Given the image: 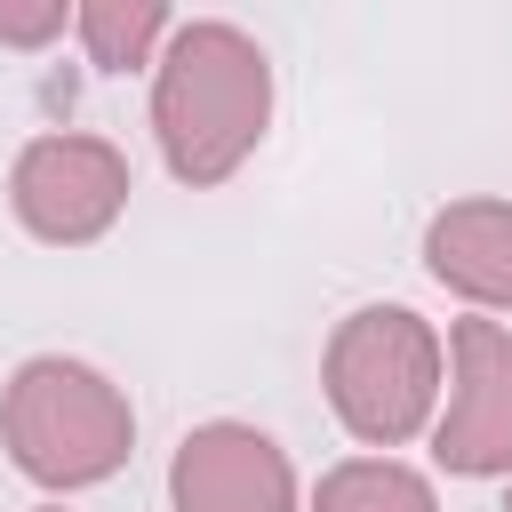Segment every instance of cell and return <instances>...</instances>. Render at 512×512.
I'll use <instances>...</instances> for the list:
<instances>
[{
	"instance_id": "obj_11",
	"label": "cell",
	"mask_w": 512,
	"mask_h": 512,
	"mask_svg": "<svg viewBox=\"0 0 512 512\" xmlns=\"http://www.w3.org/2000/svg\"><path fill=\"white\" fill-rule=\"evenodd\" d=\"M32 512H64V504H32Z\"/></svg>"
},
{
	"instance_id": "obj_10",
	"label": "cell",
	"mask_w": 512,
	"mask_h": 512,
	"mask_svg": "<svg viewBox=\"0 0 512 512\" xmlns=\"http://www.w3.org/2000/svg\"><path fill=\"white\" fill-rule=\"evenodd\" d=\"M72 32V0H0V48H48Z\"/></svg>"
},
{
	"instance_id": "obj_12",
	"label": "cell",
	"mask_w": 512,
	"mask_h": 512,
	"mask_svg": "<svg viewBox=\"0 0 512 512\" xmlns=\"http://www.w3.org/2000/svg\"><path fill=\"white\" fill-rule=\"evenodd\" d=\"M504 512H512V488H504Z\"/></svg>"
},
{
	"instance_id": "obj_5",
	"label": "cell",
	"mask_w": 512,
	"mask_h": 512,
	"mask_svg": "<svg viewBox=\"0 0 512 512\" xmlns=\"http://www.w3.org/2000/svg\"><path fill=\"white\" fill-rule=\"evenodd\" d=\"M440 344L448 408L432 416V464L456 480H512V328L472 312Z\"/></svg>"
},
{
	"instance_id": "obj_7",
	"label": "cell",
	"mask_w": 512,
	"mask_h": 512,
	"mask_svg": "<svg viewBox=\"0 0 512 512\" xmlns=\"http://www.w3.org/2000/svg\"><path fill=\"white\" fill-rule=\"evenodd\" d=\"M424 272L448 296H464L480 320L512 312V200L472 192V200L432 208V224H424Z\"/></svg>"
},
{
	"instance_id": "obj_4",
	"label": "cell",
	"mask_w": 512,
	"mask_h": 512,
	"mask_svg": "<svg viewBox=\"0 0 512 512\" xmlns=\"http://www.w3.org/2000/svg\"><path fill=\"white\" fill-rule=\"evenodd\" d=\"M136 176L128 152L112 136H80V128H48L8 160V208L32 240L48 248H88L120 224Z\"/></svg>"
},
{
	"instance_id": "obj_2",
	"label": "cell",
	"mask_w": 512,
	"mask_h": 512,
	"mask_svg": "<svg viewBox=\"0 0 512 512\" xmlns=\"http://www.w3.org/2000/svg\"><path fill=\"white\" fill-rule=\"evenodd\" d=\"M0 448L32 488L72 496L136 456V408L104 368L72 352H32L0 392Z\"/></svg>"
},
{
	"instance_id": "obj_8",
	"label": "cell",
	"mask_w": 512,
	"mask_h": 512,
	"mask_svg": "<svg viewBox=\"0 0 512 512\" xmlns=\"http://www.w3.org/2000/svg\"><path fill=\"white\" fill-rule=\"evenodd\" d=\"M72 32H80L96 72H136L168 48L176 8L168 0H72Z\"/></svg>"
},
{
	"instance_id": "obj_3",
	"label": "cell",
	"mask_w": 512,
	"mask_h": 512,
	"mask_svg": "<svg viewBox=\"0 0 512 512\" xmlns=\"http://www.w3.org/2000/svg\"><path fill=\"white\" fill-rule=\"evenodd\" d=\"M320 392L360 448L392 456L416 432H432L440 392H448V344L408 304H360L336 320V336L320 352Z\"/></svg>"
},
{
	"instance_id": "obj_9",
	"label": "cell",
	"mask_w": 512,
	"mask_h": 512,
	"mask_svg": "<svg viewBox=\"0 0 512 512\" xmlns=\"http://www.w3.org/2000/svg\"><path fill=\"white\" fill-rule=\"evenodd\" d=\"M304 512H440V488L400 456H344L320 472Z\"/></svg>"
},
{
	"instance_id": "obj_1",
	"label": "cell",
	"mask_w": 512,
	"mask_h": 512,
	"mask_svg": "<svg viewBox=\"0 0 512 512\" xmlns=\"http://www.w3.org/2000/svg\"><path fill=\"white\" fill-rule=\"evenodd\" d=\"M152 136L176 184H232L272 136V56L232 16H176L152 56Z\"/></svg>"
},
{
	"instance_id": "obj_6",
	"label": "cell",
	"mask_w": 512,
	"mask_h": 512,
	"mask_svg": "<svg viewBox=\"0 0 512 512\" xmlns=\"http://www.w3.org/2000/svg\"><path fill=\"white\" fill-rule=\"evenodd\" d=\"M168 512H296V464L240 416L192 424L168 456Z\"/></svg>"
}]
</instances>
